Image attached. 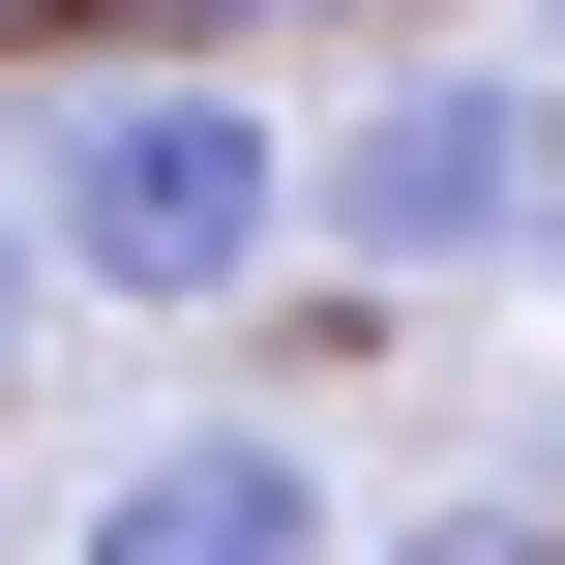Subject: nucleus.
<instances>
[{"label": "nucleus", "mask_w": 565, "mask_h": 565, "mask_svg": "<svg viewBox=\"0 0 565 565\" xmlns=\"http://www.w3.org/2000/svg\"><path fill=\"white\" fill-rule=\"evenodd\" d=\"M536 328H565V209H536Z\"/></svg>", "instance_id": "nucleus-7"}, {"label": "nucleus", "mask_w": 565, "mask_h": 565, "mask_svg": "<svg viewBox=\"0 0 565 565\" xmlns=\"http://www.w3.org/2000/svg\"><path fill=\"white\" fill-rule=\"evenodd\" d=\"M358 565H565V507H536V477H447V507H387Z\"/></svg>", "instance_id": "nucleus-4"}, {"label": "nucleus", "mask_w": 565, "mask_h": 565, "mask_svg": "<svg viewBox=\"0 0 565 565\" xmlns=\"http://www.w3.org/2000/svg\"><path fill=\"white\" fill-rule=\"evenodd\" d=\"M149 30H179V60H298V30H358V60H387L417 0H149Z\"/></svg>", "instance_id": "nucleus-5"}, {"label": "nucleus", "mask_w": 565, "mask_h": 565, "mask_svg": "<svg viewBox=\"0 0 565 565\" xmlns=\"http://www.w3.org/2000/svg\"><path fill=\"white\" fill-rule=\"evenodd\" d=\"M536 60H565V0H536Z\"/></svg>", "instance_id": "nucleus-8"}, {"label": "nucleus", "mask_w": 565, "mask_h": 565, "mask_svg": "<svg viewBox=\"0 0 565 565\" xmlns=\"http://www.w3.org/2000/svg\"><path fill=\"white\" fill-rule=\"evenodd\" d=\"M60 565H358V507H328L298 417H149V447L60 507Z\"/></svg>", "instance_id": "nucleus-3"}, {"label": "nucleus", "mask_w": 565, "mask_h": 565, "mask_svg": "<svg viewBox=\"0 0 565 565\" xmlns=\"http://www.w3.org/2000/svg\"><path fill=\"white\" fill-rule=\"evenodd\" d=\"M536 209H565V60H507V30H387L358 119H298L328 298H477V268H536Z\"/></svg>", "instance_id": "nucleus-2"}, {"label": "nucleus", "mask_w": 565, "mask_h": 565, "mask_svg": "<svg viewBox=\"0 0 565 565\" xmlns=\"http://www.w3.org/2000/svg\"><path fill=\"white\" fill-rule=\"evenodd\" d=\"M0 179H30L60 298H119V328H238V298L298 268V119H268L238 60H179V30L0 60Z\"/></svg>", "instance_id": "nucleus-1"}, {"label": "nucleus", "mask_w": 565, "mask_h": 565, "mask_svg": "<svg viewBox=\"0 0 565 565\" xmlns=\"http://www.w3.org/2000/svg\"><path fill=\"white\" fill-rule=\"evenodd\" d=\"M30 328H60V238H30V179H0V387H30Z\"/></svg>", "instance_id": "nucleus-6"}]
</instances>
